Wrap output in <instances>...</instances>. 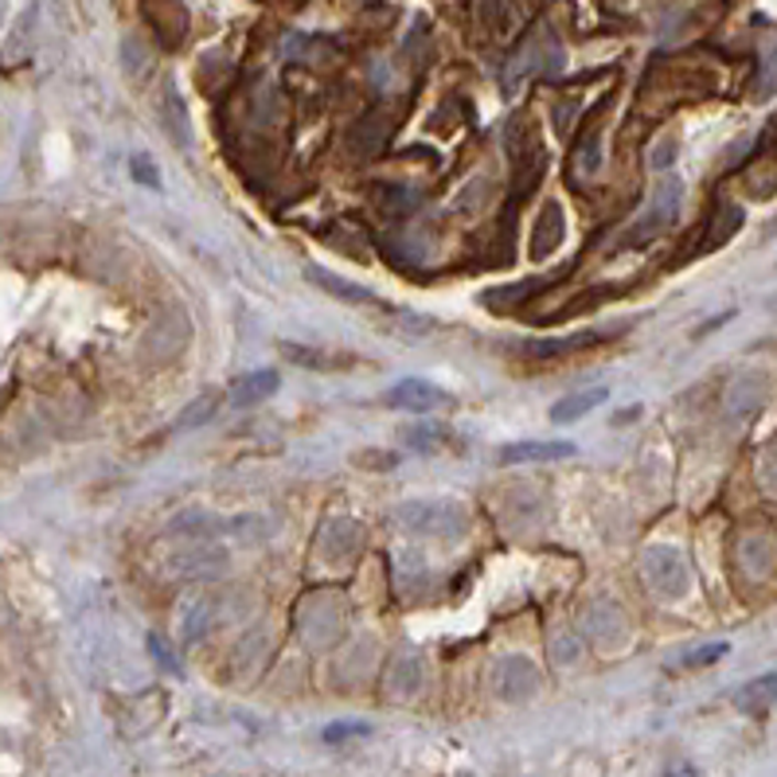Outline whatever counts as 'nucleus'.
Segmentation results:
<instances>
[{"mask_svg":"<svg viewBox=\"0 0 777 777\" xmlns=\"http://www.w3.org/2000/svg\"><path fill=\"white\" fill-rule=\"evenodd\" d=\"M384 407L410 410V414H430V410L453 407V395L442 391V387H434L430 379H399V384L384 395Z\"/></svg>","mask_w":777,"mask_h":777,"instance_id":"nucleus-1","label":"nucleus"},{"mask_svg":"<svg viewBox=\"0 0 777 777\" xmlns=\"http://www.w3.org/2000/svg\"><path fill=\"white\" fill-rule=\"evenodd\" d=\"M676 212H680V184L676 180H665L657 188V196H652L649 212L637 219V227H633L629 235H625V242H633V247H641V242L657 239L665 227H672Z\"/></svg>","mask_w":777,"mask_h":777,"instance_id":"nucleus-2","label":"nucleus"},{"mask_svg":"<svg viewBox=\"0 0 777 777\" xmlns=\"http://www.w3.org/2000/svg\"><path fill=\"white\" fill-rule=\"evenodd\" d=\"M617 336V328H582V333L571 336H551V341H528L524 344V356L531 359H555V356H571V352L594 348V344Z\"/></svg>","mask_w":777,"mask_h":777,"instance_id":"nucleus-3","label":"nucleus"},{"mask_svg":"<svg viewBox=\"0 0 777 777\" xmlns=\"http://www.w3.org/2000/svg\"><path fill=\"white\" fill-rule=\"evenodd\" d=\"M566 235V219H563V207L551 199V204H543V212H539L536 227H531V258H551L559 250V242H563Z\"/></svg>","mask_w":777,"mask_h":777,"instance_id":"nucleus-4","label":"nucleus"},{"mask_svg":"<svg viewBox=\"0 0 777 777\" xmlns=\"http://www.w3.org/2000/svg\"><path fill=\"white\" fill-rule=\"evenodd\" d=\"M305 278L316 285V290L333 293V298H341V301H352V305H376V309H387L384 301H379L371 290H364V285H356V282H344L341 273H333V270H321V266H309Z\"/></svg>","mask_w":777,"mask_h":777,"instance_id":"nucleus-5","label":"nucleus"},{"mask_svg":"<svg viewBox=\"0 0 777 777\" xmlns=\"http://www.w3.org/2000/svg\"><path fill=\"white\" fill-rule=\"evenodd\" d=\"M574 457L571 442H512L500 450V465H524V462H563Z\"/></svg>","mask_w":777,"mask_h":777,"instance_id":"nucleus-6","label":"nucleus"},{"mask_svg":"<svg viewBox=\"0 0 777 777\" xmlns=\"http://www.w3.org/2000/svg\"><path fill=\"white\" fill-rule=\"evenodd\" d=\"M282 387V379H278V371L273 368H262V371H250V376H239L231 387V407H258V402H266L273 391Z\"/></svg>","mask_w":777,"mask_h":777,"instance_id":"nucleus-7","label":"nucleus"},{"mask_svg":"<svg viewBox=\"0 0 777 777\" xmlns=\"http://www.w3.org/2000/svg\"><path fill=\"white\" fill-rule=\"evenodd\" d=\"M606 399H609L606 387H586V391H574V395H566V399H559L555 407H551V422H555V427L579 422V419H586L590 410H598Z\"/></svg>","mask_w":777,"mask_h":777,"instance_id":"nucleus-8","label":"nucleus"},{"mask_svg":"<svg viewBox=\"0 0 777 777\" xmlns=\"http://www.w3.org/2000/svg\"><path fill=\"white\" fill-rule=\"evenodd\" d=\"M536 668L528 665V660L512 657L500 665V672H496V688H500V695H508V700H524L528 692H536Z\"/></svg>","mask_w":777,"mask_h":777,"instance_id":"nucleus-9","label":"nucleus"},{"mask_svg":"<svg viewBox=\"0 0 777 777\" xmlns=\"http://www.w3.org/2000/svg\"><path fill=\"white\" fill-rule=\"evenodd\" d=\"M735 703L746 711V715H762V711H769L777 703V672H766V676H758V680L743 683Z\"/></svg>","mask_w":777,"mask_h":777,"instance_id":"nucleus-10","label":"nucleus"},{"mask_svg":"<svg viewBox=\"0 0 777 777\" xmlns=\"http://www.w3.org/2000/svg\"><path fill=\"white\" fill-rule=\"evenodd\" d=\"M387 121L384 118H364L356 129L348 133V153L352 157H376L379 149L387 145Z\"/></svg>","mask_w":777,"mask_h":777,"instance_id":"nucleus-11","label":"nucleus"},{"mask_svg":"<svg viewBox=\"0 0 777 777\" xmlns=\"http://www.w3.org/2000/svg\"><path fill=\"white\" fill-rule=\"evenodd\" d=\"M743 227V207H735V204H723L715 212V219H711V227H708V239L700 242V255H708V250H715V247H723L731 235Z\"/></svg>","mask_w":777,"mask_h":777,"instance_id":"nucleus-12","label":"nucleus"},{"mask_svg":"<svg viewBox=\"0 0 777 777\" xmlns=\"http://www.w3.org/2000/svg\"><path fill=\"white\" fill-rule=\"evenodd\" d=\"M161 118H164V126H169L172 141H176V145H188V110H184V98H180L172 86L164 90Z\"/></svg>","mask_w":777,"mask_h":777,"instance_id":"nucleus-13","label":"nucleus"},{"mask_svg":"<svg viewBox=\"0 0 777 777\" xmlns=\"http://www.w3.org/2000/svg\"><path fill=\"white\" fill-rule=\"evenodd\" d=\"M376 204L384 207L387 215H410L422 204V192L402 188V184H384V188L376 192Z\"/></svg>","mask_w":777,"mask_h":777,"instance_id":"nucleus-14","label":"nucleus"},{"mask_svg":"<svg viewBox=\"0 0 777 777\" xmlns=\"http://www.w3.org/2000/svg\"><path fill=\"white\" fill-rule=\"evenodd\" d=\"M649 579H652V586H660L665 594H672V582H668V574H672L676 582L683 586V566H680V559L672 555V551H649Z\"/></svg>","mask_w":777,"mask_h":777,"instance_id":"nucleus-15","label":"nucleus"},{"mask_svg":"<svg viewBox=\"0 0 777 777\" xmlns=\"http://www.w3.org/2000/svg\"><path fill=\"white\" fill-rule=\"evenodd\" d=\"M598 164H602V145H598V133L590 129L579 141V149H574V172H579V176H594Z\"/></svg>","mask_w":777,"mask_h":777,"instance_id":"nucleus-16","label":"nucleus"},{"mask_svg":"<svg viewBox=\"0 0 777 777\" xmlns=\"http://www.w3.org/2000/svg\"><path fill=\"white\" fill-rule=\"evenodd\" d=\"M282 356L301 364V368H336V364H344V359H333V356H325V352L305 348V344H282Z\"/></svg>","mask_w":777,"mask_h":777,"instance_id":"nucleus-17","label":"nucleus"},{"mask_svg":"<svg viewBox=\"0 0 777 777\" xmlns=\"http://www.w3.org/2000/svg\"><path fill=\"white\" fill-rule=\"evenodd\" d=\"M219 402H223L219 391H204L196 402H188V407H184V419H180V427H204V422L215 414V407H219Z\"/></svg>","mask_w":777,"mask_h":777,"instance_id":"nucleus-18","label":"nucleus"},{"mask_svg":"<svg viewBox=\"0 0 777 777\" xmlns=\"http://www.w3.org/2000/svg\"><path fill=\"white\" fill-rule=\"evenodd\" d=\"M539 285H543V282H516V285H508V290H493V293H485V305H493V309L524 305V298H531Z\"/></svg>","mask_w":777,"mask_h":777,"instance_id":"nucleus-19","label":"nucleus"},{"mask_svg":"<svg viewBox=\"0 0 777 777\" xmlns=\"http://www.w3.org/2000/svg\"><path fill=\"white\" fill-rule=\"evenodd\" d=\"M758 95H777V35H769L758 67Z\"/></svg>","mask_w":777,"mask_h":777,"instance_id":"nucleus-20","label":"nucleus"},{"mask_svg":"<svg viewBox=\"0 0 777 777\" xmlns=\"http://www.w3.org/2000/svg\"><path fill=\"white\" fill-rule=\"evenodd\" d=\"M407 438L414 450H442V442H445V430L442 427H414V430H407Z\"/></svg>","mask_w":777,"mask_h":777,"instance_id":"nucleus-21","label":"nucleus"},{"mask_svg":"<svg viewBox=\"0 0 777 777\" xmlns=\"http://www.w3.org/2000/svg\"><path fill=\"white\" fill-rule=\"evenodd\" d=\"M719 657H726V641H711V645H703V649H695L692 657L683 660L688 668H703V665H715Z\"/></svg>","mask_w":777,"mask_h":777,"instance_id":"nucleus-22","label":"nucleus"},{"mask_svg":"<svg viewBox=\"0 0 777 777\" xmlns=\"http://www.w3.org/2000/svg\"><path fill=\"white\" fill-rule=\"evenodd\" d=\"M356 465H368V470H395L399 465V453H356Z\"/></svg>","mask_w":777,"mask_h":777,"instance_id":"nucleus-23","label":"nucleus"},{"mask_svg":"<svg viewBox=\"0 0 777 777\" xmlns=\"http://www.w3.org/2000/svg\"><path fill=\"white\" fill-rule=\"evenodd\" d=\"M371 726L368 723H336L325 731V743H341V738H356V735H368Z\"/></svg>","mask_w":777,"mask_h":777,"instance_id":"nucleus-24","label":"nucleus"},{"mask_svg":"<svg viewBox=\"0 0 777 777\" xmlns=\"http://www.w3.org/2000/svg\"><path fill=\"white\" fill-rule=\"evenodd\" d=\"M133 176L141 180V184H149V188H157V184H161V176H157L153 164H149L145 157H137V161H133Z\"/></svg>","mask_w":777,"mask_h":777,"instance_id":"nucleus-25","label":"nucleus"},{"mask_svg":"<svg viewBox=\"0 0 777 777\" xmlns=\"http://www.w3.org/2000/svg\"><path fill=\"white\" fill-rule=\"evenodd\" d=\"M665 777H700V774H695V766H688V762H676V766L668 769Z\"/></svg>","mask_w":777,"mask_h":777,"instance_id":"nucleus-26","label":"nucleus"}]
</instances>
